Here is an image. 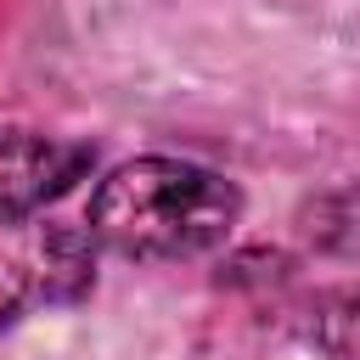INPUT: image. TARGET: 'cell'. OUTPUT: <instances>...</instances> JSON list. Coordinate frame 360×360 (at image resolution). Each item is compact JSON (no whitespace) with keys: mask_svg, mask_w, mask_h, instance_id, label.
I'll list each match as a JSON object with an SVG mask.
<instances>
[{"mask_svg":"<svg viewBox=\"0 0 360 360\" xmlns=\"http://www.w3.org/2000/svg\"><path fill=\"white\" fill-rule=\"evenodd\" d=\"M242 191L186 158L118 163L90 197V236L129 259H197L231 236Z\"/></svg>","mask_w":360,"mask_h":360,"instance_id":"cell-1","label":"cell"},{"mask_svg":"<svg viewBox=\"0 0 360 360\" xmlns=\"http://www.w3.org/2000/svg\"><path fill=\"white\" fill-rule=\"evenodd\" d=\"M96 287V248L79 225L62 219H0V326L28 309L79 304Z\"/></svg>","mask_w":360,"mask_h":360,"instance_id":"cell-2","label":"cell"},{"mask_svg":"<svg viewBox=\"0 0 360 360\" xmlns=\"http://www.w3.org/2000/svg\"><path fill=\"white\" fill-rule=\"evenodd\" d=\"M90 169V146L45 129H0V219L39 214Z\"/></svg>","mask_w":360,"mask_h":360,"instance_id":"cell-3","label":"cell"},{"mask_svg":"<svg viewBox=\"0 0 360 360\" xmlns=\"http://www.w3.org/2000/svg\"><path fill=\"white\" fill-rule=\"evenodd\" d=\"M298 231L321 253L360 259V186H338V191H321L315 202H304Z\"/></svg>","mask_w":360,"mask_h":360,"instance_id":"cell-4","label":"cell"},{"mask_svg":"<svg viewBox=\"0 0 360 360\" xmlns=\"http://www.w3.org/2000/svg\"><path fill=\"white\" fill-rule=\"evenodd\" d=\"M304 332H309L321 349H332V354H343V360H360V287L309 298Z\"/></svg>","mask_w":360,"mask_h":360,"instance_id":"cell-5","label":"cell"}]
</instances>
